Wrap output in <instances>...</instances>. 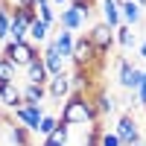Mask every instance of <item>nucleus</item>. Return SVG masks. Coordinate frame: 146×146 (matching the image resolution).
<instances>
[{"instance_id":"nucleus-29","label":"nucleus","mask_w":146,"mask_h":146,"mask_svg":"<svg viewBox=\"0 0 146 146\" xmlns=\"http://www.w3.org/2000/svg\"><path fill=\"white\" fill-rule=\"evenodd\" d=\"M137 100H140V105L146 108V79H143V85L137 88Z\"/></svg>"},{"instance_id":"nucleus-7","label":"nucleus","mask_w":146,"mask_h":146,"mask_svg":"<svg viewBox=\"0 0 146 146\" xmlns=\"http://www.w3.org/2000/svg\"><path fill=\"white\" fill-rule=\"evenodd\" d=\"M114 131L120 135L123 146H135V143H140V129H137V120L131 117V114H120Z\"/></svg>"},{"instance_id":"nucleus-33","label":"nucleus","mask_w":146,"mask_h":146,"mask_svg":"<svg viewBox=\"0 0 146 146\" xmlns=\"http://www.w3.org/2000/svg\"><path fill=\"white\" fill-rule=\"evenodd\" d=\"M137 3H140V6H146V0H137Z\"/></svg>"},{"instance_id":"nucleus-9","label":"nucleus","mask_w":146,"mask_h":146,"mask_svg":"<svg viewBox=\"0 0 146 146\" xmlns=\"http://www.w3.org/2000/svg\"><path fill=\"white\" fill-rule=\"evenodd\" d=\"M41 58H44V64H47V70H50V76H58V73H67V58L62 56L53 47V41H47L44 44V53H41Z\"/></svg>"},{"instance_id":"nucleus-16","label":"nucleus","mask_w":146,"mask_h":146,"mask_svg":"<svg viewBox=\"0 0 146 146\" xmlns=\"http://www.w3.org/2000/svg\"><path fill=\"white\" fill-rule=\"evenodd\" d=\"M9 41H29V23L23 21L15 9H12V32H9Z\"/></svg>"},{"instance_id":"nucleus-11","label":"nucleus","mask_w":146,"mask_h":146,"mask_svg":"<svg viewBox=\"0 0 146 146\" xmlns=\"http://www.w3.org/2000/svg\"><path fill=\"white\" fill-rule=\"evenodd\" d=\"M117 3H120V12H123V23L137 27V23H140V15H143V6L137 3V0H117Z\"/></svg>"},{"instance_id":"nucleus-10","label":"nucleus","mask_w":146,"mask_h":146,"mask_svg":"<svg viewBox=\"0 0 146 146\" xmlns=\"http://www.w3.org/2000/svg\"><path fill=\"white\" fill-rule=\"evenodd\" d=\"M0 105L12 111L23 105V88H18V82H0Z\"/></svg>"},{"instance_id":"nucleus-26","label":"nucleus","mask_w":146,"mask_h":146,"mask_svg":"<svg viewBox=\"0 0 146 146\" xmlns=\"http://www.w3.org/2000/svg\"><path fill=\"white\" fill-rule=\"evenodd\" d=\"M56 126H58V117H53V114H44V120H41V126H38V135H44V137H50Z\"/></svg>"},{"instance_id":"nucleus-8","label":"nucleus","mask_w":146,"mask_h":146,"mask_svg":"<svg viewBox=\"0 0 146 146\" xmlns=\"http://www.w3.org/2000/svg\"><path fill=\"white\" fill-rule=\"evenodd\" d=\"M47 94H50L53 100L64 102L67 96L73 94V79H70V73H58V76H50V82H47Z\"/></svg>"},{"instance_id":"nucleus-30","label":"nucleus","mask_w":146,"mask_h":146,"mask_svg":"<svg viewBox=\"0 0 146 146\" xmlns=\"http://www.w3.org/2000/svg\"><path fill=\"white\" fill-rule=\"evenodd\" d=\"M9 6H35V0H6Z\"/></svg>"},{"instance_id":"nucleus-25","label":"nucleus","mask_w":146,"mask_h":146,"mask_svg":"<svg viewBox=\"0 0 146 146\" xmlns=\"http://www.w3.org/2000/svg\"><path fill=\"white\" fill-rule=\"evenodd\" d=\"M35 9H38V18H41L44 23H50V27L58 21V15L53 12V3H50V0H47V3H41V6H35Z\"/></svg>"},{"instance_id":"nucleus-19","label":"nucleus","mask_w":146,"mask_h":146,"mask_svg":"<svg viewBox=\"0 0 146 146\" xmlns=\"http://www.w3.org/2000/svg\"><path fill=\"white\" fill-rule=\"evenodd\" d=\"M29 41H32V44H47V41H50V23H44V21L38 18V21L29 27Z\"/></svg>"},{"instance_id":"nucleus-20","label":"nucleus","mask_w":146,"mask_h":146,"mask_svg":"<svg viewBox=\"0 0 146 146\" xmlns=\"http://www.w3.org/2000/svg\"><path fill=\"white\" fill-rule=\"evenodd\" d=\"M9 32H12V6L0 0V41H9Z\"/></svg>"},{"instance_id":"nucleus-28","label":"nucleus","mask_w":146,"mask_h":146,"mask_svg":"<svg viewBox=\"0 0 146 146\" xmlns=\"http://www.w3.org/2000/svg\"><path fill=\"white\" fill-rule=\"evenodd\" d=\"M70 6L76 9V12H82L85 18H88L91 12H94V0H70Z\"/></svg>"},{"instance_id":"nucleus-23","label":"nucleus","mask_w":146,"mask_h":146,"mask_svg":"<svg viewBox=\"0 0 146 146\" xmlns=\"http://www.w3.org/2000/svg\"><path fill=\"white\" fill-rule=\"evenodd\" d=\"M114 35H117V44H120V47H135V29H131L129 23L117 27V29H114Z\"/></svg>"},{"instance_id":"nucleus-13","label":"nucleus","mask_w":146,"mask_h":146,"mask_svg":"<svg viewBox=\"0 0 146 146\" xmlns=\"http://www.w3.org/2000/svg\"><path fill=\"white\" fill-rule=\"evenodd\" d=\"M82 23H85V15H82V12H76L73 6H64V12L58 15V27H62V29L76 32V29L82 27Z\"/></svg>"},{"instance_id":"nucleus-31","label":"nucleus","mask_w":146,"mask_h":146,"mask_svg":"<svg viewBox=\"0 0 146 146\" xmlns=\"http://www.w3.org/2000/svg\"><path fill=\"white\" fill-rule=\"evenodd\" d=\"M140 58H143V62H146V38L140 41Z\"/></svg>"},{"instance_id":"nucleus-17","label":"nucleus","mask_w":146,"mask_h":146,"mask_svg":"<svg viewBox=\"0 0 146 146\" xmlns=\"http://www.w3.org/2000/svg\"><path fill=\"white\" fill-rule=\"evenodd\" d=\"M47 85H32V82H27L23 85V102H35V105H44V100H47Z\"/></svg>"},{"instance_id":"nucleus-3","label":"nucleus","mask_w":146,"mask_h":146,"mask_svg":"<svg viewBox=\"0 0 146 146\" xmlns=\"http://www.w3.org/2000/svg\"><path fill=\"white\" fill-rule=\"evenodd\" d=\"M73 64L76 67H88L91 70V64H96V62H102V56L96 53V47H94V41L88 38V35H79L76 38V47H73Z\"/></svg>"},{"instance_id":"nucleus-14","label":"nucleus","mask_w":146,"mask_h":146,"mask_svg":"<svg viewBox=\"0 0 146 146\" xmlns=\"http://www.w3.org/2000/svg\"><path fill=\"white\" fill-rule=\"evenodd\" d=\"M53 47H56L64 58H70V56H73V47H76V35H73L70 29H58V35L53 38Z\"/></svg>"},{"instance_id":"nucleus-36","label":"nucleus","mask_w":146,"mask_h":146,"mask_svg":"<svg viewBox=\"0 0 146 146\" xmlns=\"http://www.w3.org/2000/svg\"><path fill=\"white\" fill-rule=\"evenodd\" d=\"M143 73H146V67H143Z\"/></svg>"},{"instance_id":"nucleus-32","label":"nucleus","mask_w":146,"mask_h":146,"mask_svg":"<svg viewBox=\"0 0 146 146\" xmlns=\"http://www.w3.org/2000/svg\"><path fill=\"white\" fill-rule=\"evenodd\" d=\"M50 3H58V6H70V0H50Z\"/></svg>"},{"instance_id":"nucleus-18","label":"nucleus","mask_w":146,"mask_h":146,"mask_svg":"<svg viewBox=\"0 0 146 146\" xmlns=\"http://www.w3.org/2000/svg\"><path fill=\"white\" fill-rule=\"evenodd\" d=\"M94 105H96V111H100V117H108V114H114V108H117V100L108 91H96L94 96Z\"/></svg>"},{"instance_id":"nucleus-35","label":"nucleus","mask_w":146,"mask_h":146,"mask_svg":"<svg viewBox=\"0 0 146 146\" xmlns=\"http://www.w3.org/2000/svg\"><path fill=\"white\" fill-rule=\"evenodd\" d=\"M85 146H91V143H85Z\"/></svg>"},{"instance_id":"nucleus-5","label":"nucleus","mask_w":146,"mask_h":146,"mask_svg":"<svg viewBox=\"0 0 146 146\" xmlns=\"http://www.w3.org/2000/svg\"><path fill=\"white\" fill-rule=\"evenodd\" d=\"M117 79H120V85H123L126 91H137L143 85V79H146V73H143V67H135L129 58L120 56L117 58Z\"/></svg>"},{"instance_id":"nucleus-2","label":"nucleus","mask_w":146,"mask_h":146,"mask_svg":"<svg viewBox=\"0 0 146 146\" xmlns=\"http://www.w3.org/2000/svg\"><path fill=\"white\" fill-rule=\"evenodd\" d=\"M0 56L27 70L35 58H41V47L32 44V41H6V47H3V53H0Z\"/></svg>"},{"instance_id":"nucleus-27","label":"nucleus","mask_w":146,"mask_h":146,"mask_svg":"<svg viewBox=\"0 0 146 146\" xmlns=\"http://www.w3.org/2000/svg\"><path fill=\"white\" fill-rule=\"evenodd\" d=\"M100 146H123V140H120L117 131H102L100 135Z\"/></svg>"},{"instance_id":"nucleus-15","label":"nucleus","mask_w":146,"mask_h":146,"mask_svg":"<svg viewBox=\"0 0 146 146\" xmlns=\"http://www.w3.org/2000/svg\"><path fill=\"white\" fill-rule=\"evenodd\" d=\"M27 82H32V85H47L50 82V70H47L44 58H35V62L27 67Z\"/></svg>"},{"instance_id":"nucleus-6","label":"nucleus","mask_w":146,"mask_h":146,"mask_svg":"<svg viewBox=\"0 0 146 146\" xmlns=\"http://www.w3.org/2000/svg\"><path fill=\"white\" fill-rule=\"evenodd\" d=\"M44 114H47V111H44V105H35V102H23L21 108H15V111H12V117H15L21 126H27L29 131H38Z\"/></svg>"},{"instance_id":"nucleus-24","label":"nucleus","mask_w":146,"mask_h":146,"mask_svg":"<svg viewBox=\"0 0 146 146\" xmlns=\"http://www.w3.org/2000/svg\"><path fill=\"white\" fill-rule=\"evenodd\" d=\"M15 76H18V64L0 56V82H15Z\"/></svg>"},{"instance_id":"nucleus-22","label":"nucleus","mask_w":146,"mask_h":146,"mask_svg":"<svg viewBox=\"0 0 146 146\" xmlns=\"http://www.w3.org/2000/svg\"><path fill=\"white\" fill-rule=\"evenodd\" d=\"M73 91H88L91 88V73H88V67H76V70H73Z\"/></svg>"},{"instance_id":"nucleus-4","label":"nucleus","mask_w":146,"mask_h":146,"mask_svg":"<svg viewBox=\"0 0 146 146\" xmlns=\"http://www.w3.org/2000/svg\"><path fill=\"white\" fill-rule=\"evenodd\" d=\"M88 38L94 41V47H96V53H100L102 58L111 53V47L117 44V35H114V29L108 27L105 21H100V23H94V27L88 29Z\"/></svg>"},{"instance_id":"nucleus-12","label":"nucleus","mask_w":146,"mask_h":146,"mask_svg":"<svg viewBox=\"0 0 146 146\" xmlns=\"http://www.w3.org/2000/svg\"><path fill=\"white\" fill-rule=\"evenodd\" d=\"M102 21H105L111 29L123 27V12H120V3H117V0H102Z\"/></svg>"},{"instance_id":"nucleus-34","label":"nucleus","mask_w":146,"mask_h":146,"mask_svg":"<svg viewBox=\"0 0 146 146\" xmlns=\"http://www.w3.org/2000/svg\"><path fill=\"white\" fill-rule=\"evenodd\" d=\"M41 146H53V143H47V140H44V143H41Z\"/></svg>"},{"instance_id":"nucleus-1","label":"nucleus","mask_w":146,"mask_h":146,"mask_svg":"<svg viewBox=\"0 0 146 146\" xmlns=\"http://www.w3.org/2000/svg\"><path fill=\"white\" fill-rule=\"evenodd\" d=\"M58 120H64L67 126H94L96 120H100V111H96L94 100H88L82 91H73L64 100Z\"/></svg>"},{"instance_id":"nucleus-21","label":"nucleus","mask_w":146,"mask_h":146,"mask_svg":"<svg viewBox=\"0 0 146 146\" xmlns=\"http://www.w3.org/2000/svg\"><path fill=\"white\" fill-rule=\"evenodd\" d=\"M67 137H70V126L64 123V120H58V126L53 129V135L50 137H44L47 143H53V146H67Z\"/></svg>"}]
</instances>
